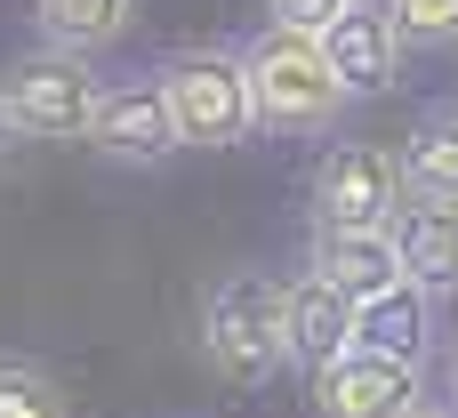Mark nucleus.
I'll use <instances>...</instances> for the list:
<instances>
[{"instance_id": "obj_10", "label": "nucleus", "mask_w": 458, "mask_h": 418, "mask_svg": "<svg viewBox=\"0 0 458 418\" xmlns=\"http://www.w3.org/2000/svg\"><path fill=\"white\" fill-rule=\"evenodd\" d=\"M314 274L338 282L354 306L378 298V290H394V282H411L394 226H314Z\"/></svg>"}, {"instance_id": "obj_9", "label": "nucleus", "mask_w": 458, "mask_h": 418, "mask_svg": "<svg viewBox=\"0 0 458 418\" xmlns=\"http://www.w3.org/2000/svg\"><path fill=\"white\" fill-rule=\"evenodd\" d=\"M282 338H290V363L298 371H330L354 346V298L306 266L298 282H282Z\"/></svg>"}, {"instance_id": "obj_13", "label": "nucleus", "mask_w": 458, "mask_h": 418, "mask_svg": "<svg viewBox=\"0 0 458 418\" xmlns=\"http://www.w3.org/2000/svg\"><path fill=\"white\" fill-rule=\"evenodd\" d=\"M32 24H40V40H56V48L97 56V48H113V40L137 24V0H32Z\"/></svg>"}, {"instance_id": "obj_14", "label": "nucleus", "mask_w": 458, "mask_h": 418, "mask_svg": "<svg viewBox=\"0 0 458 418\" xmlns=\"http://www.w3.org/2000/svg\"><path fill=\"white\" fill-rule=\"evenodd\" d=\"M403 169H411V201H458V105L427 113L411 129Z\"/></svg>"}, {"instance_id": "obj_20", "label": "nucleus", "mask_w": 458, "mask_h": 418, "mask_svg": "<svg viewBox=\"0 0 458 418\" xmlns=\"http://www.w3.org/2000/svg\"><path fill=\"white\" fill-rule=\"evenodd\" d=\"M451 395H458V338H451Z\"/></svg>"}, {"instance_id": "obj_3", "label": "nucleus", "mask_w": 458, "mask_h": 418, "mask_svg": "<svg viewBox=\"0 0 458 418\" xmlns=\"http://www.w3.org/2000/svg\"><path fill=\"white\" fill-rule=\"evenodd\" d=\"M201 354L225 387H266L290 363L282 338V282L274 274H225L201 298Z\"/></svg>"}, {"instance_id": "obj_12", "label": "nucleus", "mask_w": 458, "mask_h": 418, "mask_svg": "<svg viewBox=\"0 0 458 418\" xmlns=\"http://www.w3.org/2000/svg\"><path fill=\"white\" fill-rule=\"evenodd\" d=\"M403 242V274L435 298H458V201H411L394 218Z\"/></svg>"}, {"instance_id": "obj_16", "label": "nucleus", "mask_w": 458, "mask_h": 418, "mask_svg": "<svg viewBox=\"0 0 458 418\" xmlns=\"http://www.w3.org/2000/svg\"><path fill=\"white\" fill-rule=\"evenodd\" d=\"M411 48H458V0H386Z\"/></svg>"}, {"instance_id": "obj_17", "label": "nucleus", "mask_w": 458, "mask_h": 418, "mask_svg": "<svg viewBox=\"0 0 458 418\" xmlns=\"http://www.w3.org/2000/svg\"><path fill=\"white\" fill-rule=\"evenodd\" d=\"M338 8H354V0H266V24H298V32H322Z\"/></svg>"}, {"instance_id": "obj_2", "label": "nucleus", "mask_w": 458, "mask_h": 418, "mask_svg": "<svg viewBox=\"0 0 458 418\" xmlns=\"http://www.w3.org/2000/svg\"><path fill=\"white\" fill-rule=\"evenodd\" d=\"M161 89H169V113H177V137L193 153H225V145H250L266 121H258V89H250V56L225 48V40H201V48H177L161 64Z\"/></svg>"}, {"instance_id": "obj_11", "label": "nucleus", "mask_w": 458, "mask_h": 418, "mask_svg": "<svg viewBox=\"0 0 458 418\" xmlns=\"http://www.w3.org/2000/svg\"><path fill=\"white\" fill-rule=\"evenodd\" d=\"M354 346H370V354H403V363H427V346H435V290L394 282V290L362 298V306H354Z\"/></svg>"}, {"instance_id": "obj_4", "label": "nucleus", "mask_w": 458, "mask_h": 418, "mask_svg": "<svg viewBox=\"0 0 458 418\" xmlns=\"http://www.w3.org/2000/svg\"><path fill=\"white\" fill-rule=\"evenodd\" d=\"M0 89H8V105H16V121H24V137H40V145H89V121H97L105 81H97V64H89L81 48L40 40L32 56L8 64Z\"/></svg>"}, {"instance_id": "obj_8", "label": "nucleus", "mask_w": 458, "mask_h": 418, "mask_svg": "<svg viewBox=\"0 0 458 418\" xmlns=\"http://www.w3.org/2000/svg\"><path fill=\"white\" fill-rule=\"evenodd\" d=\"M322 48H330V64H338V81L354 97H386L403 81V48L411 40H403V24H394L386 0H354V8H338L322 24Z\"/></svg>"}, {"instance_id": "obj_15", "label": "nucleus", "mask_w": 458, "mask_h": 418, "mask_svg": "<svg viewBox=\"0 0 458 418\" xmlns=\"http://www.w3.org/2000/svg\"><path fill=\"white\" fill-rule=\"evenodd\" d=\"M0 418H72V403L40 363H0Z\"/></svg>"}, {"instance_id": "obj_18", "label": "nucleus", "mask_w": 458, "mask_h": 418, "mask_svg": "<svg viewBox=\"0 0 458 418\" xmlns=\"http://www.w3.org/2000/svg\"><path fill=\"white\" fill-rule=\"evenodd\" d=\"M16 145H32V137H24V121H16V105L0 89V161H16Z\"/></svg>"}, {"instance_id": "obj_19", "label": "nucleus", "mask_w": 458, "mask_h": 418, "mask_svg": "<svg viewBox=\"0 0 458 418\" xmlns=\"http://www.w3.org/2000/svg\"><path fill=\"white\" fill-rule=\"evenodd\" d=\"M411 418H458V403H419Z\"/></svg>"}, {"instance_id": "obj_7", "label": "nucleus", "mask_w": 458, "mask_h": 418, "mask_svg": "<svg viewBox=\"0 0 458 418\" xmlns=\"http://www.w3.org/2000/svg\"><path fill=\"white\" fill-rule=\"evenodd\" d=\"M314 403L322 418H411L427 395H419V363L346 346L330 371H314Z\"/></svg>"}, {"instance_id": "obj_5", "label": "nucleus", "mask_w": 458, "mask_h": 418, "mask_svg": "<svg viewBox=\"0 0 458 418\" xmlns=\"http://www.w3.org/2000/svg\"><path fill=\"white\" fill-rule=\"evenodd\" d=\"M411 209V169L386 145H330L314 169V226H394Z\"/></svg>"}, {"instance_id": "obj_6", "label": "nucleus", "mask_w": 458, "mask_h": 418, "mask_svg": "<svg viewBox=\"0 0 458 418\" xmlns=\"http://www.w3.org/2000/svg\"><path fill=\"white\" fill-rule=\"evenodd\" d=\"M89 145L121 169H161L169 153H185L177 137V113H169V89L161 73H129L97 97V121H89Z\"/></svg>"}, {"instance_id": "obj_1", "label": "nucleus", "mask_w": 458, "mask_h": 418, "mask_svg": "<svg viewBox=\"0 0 458 418\" xmlns=\"http://www.w3.org/2000/svg\"><path fill=\"white\" fill-rule=\"evenodd\" d=\"M250 89H258V121L266 129H290V137H322L346 121L354 89L338 81L322 32H298V24H266L250 48Z\"/></svg>"}]
</instances>
